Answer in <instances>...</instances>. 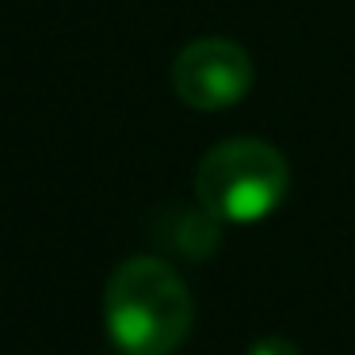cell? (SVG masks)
I'll return each instance as SVG.
<instances>
[{
  "label": "cell",
  "instance_id": "3957f363",
  "mask_svg": "<svg viewBox=\"0 0 355 355\" xmlns=\"http://www.w3.org/2000/svg\"><path fill=\"white\" fill-rule=\"evenodd\" d=\"M252 88V58L241 42L207 35L187 42L172 62V92L195 111H225Z\"/></svg>",
  "mask_w": 355,
  "mask_h": 355
},
{
  "label": "cell",
  "instance_id": "5b68a950",
  "mask_svg": "<svg viewBox=\"0 0 355 355\" xmlns=\"http://www.w3.org/2000/svg\"><path fill=\"white\" fill-rule=\"evenodd\" d=\"M245 355H302V352H298V344H291V340H283V336H263V340H256Z\"/></svg>",
  "mask_w": 355,
  "mask_h": 355
},
{
  "label": "cell",
  "instance_id": "277c9868",
  "mask_svg": "<svg viewBox=\"0 0 355 355\" xmlns=\"http://www.w3.org/2000/svg\"><path fill=\"white\" fill-rule=\"evenodd\" d=\"M157 241L184 260H207L222 245V222L207 207H168L157 218Z\"/></svg>",
  "mask_w": 355,
  "mask_h": 355
},
{
  "label": "cell",
  "instance_id": "7a4b0ae2",
  "mask_svg": "<svg viewBox=\"0 0 355 355\" xmlns=\"http://www.w3.org/2000/svg\"><path fill=\"white\" fill-rule=\"evenodd\" d=\"M291 187V164L263 138L218 141L195 168V199L218 222L248 225L275 214Z\"/></svg>",
  "mask_w": 355,
  "mask_h": 355
},
{
  "label": "cell",
  "instance_id": "6da1fadb",
  "mask_svg": "<svg viewBox=\"0 0 355 355\" xmlns=\"http://www.w3.org/2000/svg\"><path fill=\"white\" fill-rule=\"evenodd\" d=\"M195 302L161 256H130L107 279L103 324L123 355H172L187 340Z\"/></svg>",
  "mask_w": 355,
  "mask_h": 355
}]
</instances>
